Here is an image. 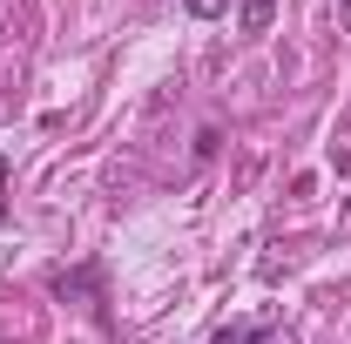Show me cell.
Wrapping results in <instances>:
<instances>
[{
	"instance_id": "3",
	"label": "cell",
	"mask_w": 351,
	"mask_h": 344,
	"mask_svg": "<svg viewBox=\"0 0 351 344\" xmlns=\"http://www.w3.org/2000/svg\"><path fill=\"white\" fill-rule=\"evenodd\" d=\"M189 14H203V21H217V14H223V0H189Z\"/></svg>"
},
{
	"instance_id": "5",
	"label": "cell",
	"mask_w": 351,
	"mask_h": 344,
	"mask_svg": "<svg viewBox=\"0 0 351 344\" xmlns=\"http://www.w3.org/2000/svg\"><path fill=\"white\" fill-rule=\"evenodd\" d=\"M345 7H351V0H345Z\"/></svg>"
},
{
	"instance_id": "4",
	"label": "cell",
	"mask_w": 351,
	"mask_h": 344,
	"mask_svg": "<svg viewBox=\"0 0 351 344\" xmlns=\"http://www.w3.org/2000/svg\"><path fill=\"white\" fill-rule=\"evenodd\" d=\"M0 175H7V162H0Z\"/></svg>"
},
{
	"instance_id": "2",
	"label": "cell",
	"mask_w": 351,
	"mask_h": 344,
	"mask_svg": "<svg viewBox=\"0 0 351 344\" xmlns=\"http://www.w3.org/2000/svg\"><path fill=\"white\" fill-rule=\"evenodd\" d=\"M270 338V324H230V331H217V344H263Z\"/></svg>"
},
{
	"instance_id": "1",
	"label": "cell",
	"mask_w": 351,
	"mask_h": 344,
	"mask_svg": "<svg viewBox=\"0 0 351 344\" xmlns=\"http://www.w3.org/2000/svg\"><path fill=\"white\" fill-rule=\"evenodd\" d=\"M270 14H277V0H243V7H237L243 34H263V27H270Z\"/></svg>"
}]
</instances>
